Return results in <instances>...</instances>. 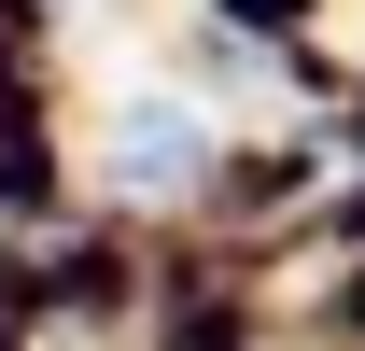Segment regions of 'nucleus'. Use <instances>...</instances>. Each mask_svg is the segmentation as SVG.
<instances>
[{"label":"nucleus","mask_w":365,"mask_h":351,"mask_svg":"<svg viewBox=\"0 0 365 351\" xmlns=\"http://www.w3.org/2000/svg\"><path fill=\"white\" fill-rule=\"evenodd\" d=\"M197 169H211V113L140 85L127 113H113V183H127V197H169V183H197Z\"/></svg>","instance_id":"f257e3e1"}]
</instances>
